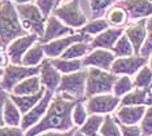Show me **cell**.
Returning a JSON list of instances; mask_svg holds the SVG:
<instances>
[{"label": "cell", "mask_w": 152, "mask_h": 136, "mask_svg": "<svg viewBox=\"0 0 152 136\" xmlns=\"http://www.w3.org/2000/svg\"><path fill=\"white\" fill-rule=\"evenodd\" d=\"M120 97L115 96L110 92L86 97L83 104L88 114H103V116H105V114H112L120 106Z\"/></svg>", "instance_id": "8"}, {"label": "cell", "mask_w": 152, "mask_h": 136, "mask_svg": "<svg viewBox=\"0 0 152 136\" xmlns=\"http://www.w3.org/2000/svg\"><path fill=\"white\" fill-rule=\"evenodd\" d=\"M39 40V36L37 34H26L23 36H20L8 44L7 55L9 57V62L15 65H22V57L27 52L30 47Z\"/></svg>", "instance_id": "12"}, {"label": "cell", "mask_w": 152, "mask_h": 136, "mask_svg": "<svg viewBox=\"0 0 152 136\" xmlns=\"http://www.w3.org/2000/svg\"><path fill=\"white\" fill-rule=\"evenodd\" d=\"M148 58H144L139 55L126 56V57H116L110 66V73L115 75H134L142 66L147 64Z\"/></svg>", "instance_id": "11"}, {"label": "cell", "mask_w": 152, "mask_h": 136, "mask_svg": "<svg viewBox=\"0 0 152 136\" xmlns=\"http://www.w3.org/2000/svg\"><path fill=\"white\" fill-rule=\"evenodd\" d=\"M120 5L126 10L131 20L147 18L152 16V3L150 0H120Z\"/></svg>", "instance_id": "18"}, {"label": "cell", "mask_w": 152, "mask_h": 136, "mask_svg": "<svg viewBox=\"0 0 152 136\" xmlns=\"http://www.w3.org/2000/svg\"><path fill=\"white\" fill-rule=\"evenodd\" d=\"M33 75H39V65L38 66H25L9 64L4 68V73L0 79V87L7 92H11L17 83Z\"/></svg>", "instance_id": "7"}, {"label": "cell", "mask_w": 152, "mask_h": 136, "mask_svg": "<svg viewBox=\"0 0 152 136\" xmlns=\"http://www.w3.org/2000/svg\"><path fill=\"white\" fill-rule=\"evenodd\" d=\"M103 122H104L103 114H88L86 122L81 127H78V130L86 136H96L99 134Z\"/></svg>", "instance_id": "26"}, {"label": "cell", "mask_w": 152, "mask_h": 136, "mask_svg": "<svg viewBox=\"0 0 152 136\" xmlns=\"http://www.w3.org/2000/svg\"><path fill=\"white\" fill-rule=\"evenodd\" d=\"M150 1H151V3H152V0H150Z\"/></svg>", "instance_id": "49"}, {"label": "cell", "mask_w": 152, "mask_h": 136, "mask_svg": "<svg viewBox=\"0 0 152 136\" xmlns=\"http://www.w3.org/2000/svg\"><path fill=\"white\" fill-rule=\"evenodd\" d=\"M44 58V49H43V43L39 40L34 43L31 47L27 49V52L22 57V65L25 66H38Z\"/></svg>", "instance_id": "25"}, {"label": "cell", "mask_w": 152, "mask_h": 136, "mask_svg": "<svg viewBox=\"0 0 152 136\" xmlns=\"http://www.w3.org/2000/svg\"><path fill=\"white\" fill-rule=\"evenodd\" d=\"M96 136H102V135H100V134H98V135H96Z\"/></svg>", "instance_id": "48"}, {"label": "cell", "mask_w": 152, "mask_h": 136, "mask_svg": "<svg viewBox=\"0 0 152 136\" xmlns=\"http://www.w3.org/2000/svg\"><path fill=\"white\" fill-rule=\"evenodd\" d=\"M3 119H4V124L7 126H16L20 127L22 119V113L17 108V105L8 97L4 104V110H3Z\"/></svg>", "instance_id": "23"}, {"label": "cell", "mask_w": 152, "mask_h": 136, "mask_svg": "<svg viewBox=\"0 0 152 136\" xmlns=\"http://www.w3.org/2000/svg\"><path fill=\"white\" fill-rule=\"evenodd\" d=\"M120 105H152V89L150 88H135L121 97Z\"/></svg>", "instance_id": "20"}, {"label": "cell", "mask_w": 152, "mask_h": 136, "mask_svg": "<svg viewBox=\"0 0 152 136\" xmlns=\"http://www.w3.org/2000/svg\"><path fill=\"white\" fill-rule=\"evenodd\" d=\"M83 101L85 100L78 101V103L73 106V110H72V121H73L75 127H81L88 117V111L86 109Z\"/></svg>", "instance_id": "34"}, {"label": "cell", "mask_w": 152, "mask_h": 136, "mask_svg": "<svg viewBox=\"0 0 152 136\" xmlns=\"http://www.w3.org/2000/svg\"><path fill=\"white\" fill-rule=\"evenodd\" d=\"M16 10L18 13V18L22 27L27 33L37 34L38 36H42L46 26V17L35 4L23 3V4H16Z\"/></svg>", "instance_id": "4"}, {"label": "cell", "mask_w": 152, "mask_h": 136, "mask_svg": "<svg viewBox=\"0 0 152 136\" xmlns=\"http://www.w3.org/2000/svg\"><path fill=\"white\" fill-rule=\"evenodd\" d=\"M116 0H90V8H91L92 17H99L108 9Z\"/></svg>", "instance_id": "37"}, {"label": "cell", "mask_w": 152, "mask_h": 136, "mask_svg": "<svg viewBox=\"0 0 152 136\" xmlns=\"http://www.w3.org/2000/svg\"><path fill=\"white\" fill-rule=\"evenodd\" d=\"M88 40H90V35L81 34V33L57 38V39H53V40L48 41V43L43 44L44 55H46L48 58L60 57V56L68 49V47H70L73 43H77V41H88Z\"/></svg>", "instance_id": "9"}, {"label": "cell", "mask_w": 152, "mask_h": 136, "mask_svg": "<svg viewBox=\"0 0 152 136\" xmlns=\"http://www.w3.org/2000/svg\"><path fill=\"white\" fill-rule=\"evenodd\" d=\"M29 34L18 18L16 7L9 0H1L0 4V44L8 45L20 36Z\"/></svg>", "instance_id": "2"}, {"label": "cell", "mask_w": 152, "mask_h": 136, "mask_svg": "<svg viewBox=\"0 0 152 136\" xmlns=\"http://www.w3.org/2000/svg\"><path fill=\"white\" fill-rule=\"evenodd\" d=\"M134 88V84H133V81L129 75H118L113 84V88H112V93L117 97H122L125 96L126 93H129L131 89Z\"/></svg>", "instance_id": "29"}, {"label": "cell", "mask_w": 152, "mask_h": 136, "mask_svg": "<svg viewBox=\"0 0 152 136\" xmlns=\"http://www.w3.org/2000/svg\"><path fill=\"white\" fill-rule=\"evenodd\" d=\"M61 74L60 71L57 70L55 66L51 64L50 58L47 60H43L39 65V79L40 83H42L43 87H46L47 89L52 91V92H56L58 84H60L61 81Z\"/></svg>", "instance_id": "16"}, {"label": "cell", "mask_w": 152, "mask_h": 136, "mask_svg": "<svg viewBox=\"0 0 152 136\" xmlns=\"http://www.w3.org/2000/svg\"><path fill=\"white\" fill-rule=\"evenodd\" d=\"M86 78H87V69H81L70 74H63L56 92L65 93L75 100H85Z\"/></svg>", "instance_id": "5"}, {"label": "cell", "mask_w": 152, "mask_h": 136, "mask_svg": "<svg viewBox=\"0 0 152 136\" xmlns=\"http://www.w3.org/2000/svg\"><path fill=\"white\" fill-rule=\"evenodd\" d=\"M78 127H73L68 131H57V130H48L44 132H40L37 136H74V132Z\"/></svg>", "instance_id": "41"}, {"label": "cell", "mask_w": 152, "mask_h": 136, "mask_svg": "<svg viewBox=\"0 0 152 136\" xmlns=\"http://www.w3.org/2000/svg\"><path fill=\"white\" fill-rule=\"evenodd\" d=\"M99 134L102 136H122L120 131L118 122L116 121L113 114H105L104 116V122L100 127Z\"/></svg>", "instance_id": "30"}, {"label": "cell", "mask_w": 152, "mask_h": 136, "mask_svg": "<svg viewBox=\"0 0 152 136\" xmlns=\"http://www.w3.org/2000/svg\"><path fill=\"white\" fill-rule=\"evenodd\" d=\"M9 97V92H7L5 89H3L0 87V127L4 126V119H3V110H4V104L7 99Z\"/></svg>", "instance_id": "42"}, {"label": "cell", "mask_w": 152, "mask_h": 136, "mask_svg": "<svg viewBox=\"0 0 152 136\" xmlns=\"http://www.w3.org/2000/svg\"><path fill=\"white\" fill-rule=\"evenodd\" d=\"M9 1H15L16 4H23V3H30L31 0H9Z\"/></svg>", "instance_id": "43"}, {"label": "cell", "mask_w": 152, "mask_h": 136, "mask_svg": "<svg viewBox=\"0 0 152 136\" xmlns=\"http://www.w3.org/2000/svg\"><path fill=\"white\" fill-rule=\"evenodd\" d=\"M35 5L39 8L42 15L47 18L51 15V12L55 9V7H56V1L55 0H35Z\"/></svg>", "instance_id": "38"}, {"label": "cell", "mask_w": 152, "mask_h": 136, "mask_svg": "<svg viewBox=\"0 0 152 136\" xmlns=\"http://www.w3.org/2000/svg\"><path fill=\"white\" fill-rule=\"evenodd\" d=\"M127 13L126 10L122 8L121 5H115L112 7L108 12H107V22L109 25L115 26V27H122V25L126 22L127 20Z\"/></svg>", "instance_id": "28"}, {"label": "cell", "mask_w": 152, "mask_h": 136, "mask_svg": "<svg viewBox=\"0 0 152 136\" xmlns=\"http://www.w3.org/2000/svg\"><path fill=\"white\" fill-rule=\"evenodd\" d=\"M3 73H4V69H0V76L3 75Z\"/></svg>", "instance_id": "47"}, {"label": "cell", "mask_w": 152, "mask_h": 136, "mask_svg": "<svg viewBox=\"0 0 152 136\" xmlns=\"http://www.w3.org/2000/svg\"><path fill=\"white\" fill-rule=\"evenodd\" d=\"M44 92H46V87H42L37 93H33V95H23V96H17L13 95V93H9V97L13 103L17 105V108L20 109V111L22 113V116L25 113H27L33 106H35L39 100L43 97Z\"/></svg>", "instance_id": "21"}, {"label": "cell", "mask_w": 152, "mask_h": 136, "mask_svg": "<svg viewBox=\"0 0 152 136\" xmlns=\"http://www.w3.org/2000/svg\"><path fill=\"white\" fill-rule=\"evenodd\" d=\"M146 23H147V18H140V20L135 21V22L130 23V25L124 30V34L129 38L135 55H139L142 44H143L144 40H146V36H147Z\"/></svg>", "instance_id": "17"}, {"label": "cell", "mask_w": 152, "mask_h": 136, "mask_svg": "<svg viewBox=\"0 0 152 136\" xmlns=\"http://www.w3.org/2000/svg\"><path fill=\"white\" fill-rule=\"evenodd\" d=\"M146 26H147V36H146L144 43L140 47L139 56H142L144 58H148L152 53V16L147 18Z\"/></svg>", "instance_id": "35"}, {"label": "cell", "mask_w": 152, "mask_h": 136, "mask_svg": "<svg viewBox=\"0 0 152 136\" xmlns=\"http://www.w3.org/2000/svg\"><path fill=\"white\" fill-rule=\"evenodd\" d=\"M53 16L72 29L82 27L87 22V17L79 8V0H63L53 9Z\"/></svg>", "instance_id": "6"}, {"label": "cell", "mask_w": 152, "mask_h": 136, "mask_svg": "<svg viewBox=\"0 0 152 136\" xmlns=\"http://www.w3.org/2000/svg\"><path fill=\"white\" fill-rule=\"evenodd\" d=\"M88 51H91L88 41H77V43L72 44L70 47H68V49L60 57L68 58V60H72V58H82L88 53Z\"/></svg>", "instance_id": "27"}, {"label": "cell", "mask_w": 152, "mask_h": 136, "mask_svg": "<svg viewBox=\"0 0 152 136\" xmlns=\"http://www.w3.org/2000/svg\"><path fill=\"white\" fill-rule=\"evenodd\" d=\"M42 87L43 86L40 83L39 75H33V76L23 79L20 83H17L9 93H13V95H17V96L33 95V93H37Z\"/></svg>", "instance_id": "22"}, {"label": "cell", "mask_w": 152, "mask_h": 136, "mask_svg": "<svg viewBox=\"0 0 152 136\" xmlns=\"http://www.w3.org/2000/svg\"><path fill=\"white\" fill-rule=\"evenodd\" d=\"M134 88H150L152 86V70L150 66H142L133 81Z\"/></svg>", "instance_id": "32"}, {"label": "cell", "mask_w": 152, "mask_h": 136, "mask_svg": "<svg viewBox=\"0 0 152 136\" xmlns=\"http://www.w3.org/2000/svg\"><path fill=\"white\" fill-rule=\"evenodd\" d=\"M108 27H109V23L107 22V20L98 18V20H92L91 22H86L85 25L81 27L79 33L86 34V35H98V34L107 30Z\"/></svg>", "instance_id": "33"}, {"label": "cell", "mask_w": 152, "mask_h": 136, "mask_svg": "<svg viewBox=\"0 0 152 136\" xmlns=\"http://www.w3.org/2000/svg\"><path fill=\"white\" fill-rule=\"evenodd\" d=\"M112 52L116 55V57H126V56H133L134 53V48L131 45L129 38H127L125 34H122L117 41L115 43L112 48Z\"/></svg>", "instance_id": "31"}, {"label": "cell", "mask_w": 152, "mask_h": 136, "mask_svg": "<svg viewBox=\"0 0 152 136\" xmlns=\"http://www.w3.org/2000/svg\"><path fill=\"white\" fill-rule=\"evenodd\" d=\"M50 61L61 74H70V73L78 71L83 68L81 58H72V60H68V58L55 57V58H50Z\"/></svg>", "instance_id": "24"}, {"label": "cell", "mask_w": 152, "mask_h": 136, "mask_svg": "<svg viewBox=\"0 0 152 136\" xmlns=\"http://www.w3.org/2000/svg\"><path fill=\"white\" fill-rule=\"evenodd\" d=\"M55 1H56V7H57V5L61 3V1H63V0H55Z\"/></svg>", "instance_id": "46"}, {"label": "cell", "mask_w": 152, "mask_h": 136, "mask_svg": "<svg viewBox=\"0 0 152 136\" xmlns=\"http://www.w3.org/2000/svg\"><path fill=\"white\" fill-rule=\"evenodd\" d=\"M118 75H115L108 70L99 68H87V78H86V97L110 93Z\"/></svg>", "instance_id": "3"}, {"label": "cell", "mask_w": 152, "mask_h": 136, "mask_svg": "<svg viewBox=\"0 0 152 136\" xmlns=\"http://www.w3.org/2000/svg\"><path fill=\"white\" fill-rule=\"evenodd\" d=\"M73 34V29L66 26L65 23H63L56 16H48L46 20V26H44V33L43 35L39 38L40 43H48V41L57 39V38L65 36V35H70Z\"/></svg>", "instance_id": "14"}, {"label": "cell", "mask_w": 152, "mask_h": 136, "mask_svg": "<svg viewBox=\"0 0 152 136\" xmlns=\"http://www.w3.org/2000/svg\"><path fill=\"white\" fill-rule=\"evenodd\" d=\"M74 136H86V135H85V134H82V132L77 128V130H75V132H74Z\"/></svg>", "instance_id": "44"}, {"label": "cell", "mask_w": 152, "mask_h": 136, "mask_svg": "<svg viewBox=\"0 0 152 136\" xmlns=\"http://www.w3.org/2000/svg\"><path fill=\"white\" fill-rule=\"evenodd\" d=\"M116 58V55L110 49H104V48H95L83 57L82 65L85 68H99L103 70H110L113 61Z\"/></svg>", "instance_id": "13"}, {"label": "cell", "mask_w": 152, "mask_h": 136, "mask_svg": "<svg viewBox=\"0 0 152 136\" xmlns=\"http://www.w3.org/2000/svg\"><path fill=\"white\" fill-rule=\"evenodd\" d=\"M146 111L143 105H120L113 111L116 121L122 124H138L142 121Z\"/></svg>", "instance_id": "15"}, {"label": "cell", "mask_w": 152, "mask_h": 136, "mask_svg": "<svg viewBox=\"0 0 152 136\" xmlns=\"http://www.w3.org/2000/svg\"><path fill=\"white\" fill-rule=\"evenodd\" d=\"M122 136H142L140 127L138 124H122L118 123Z\"/></svg>", "instance_id": "39"}, {"label": "cell", "mask_w": 152, "mask_h": 136, "mask_svg": "<svg viewBox=\"0 0 152 136\" xmlns=\"http://www.w3.org/2000/svg\"><path fill=\"white\" fill-rule=\"evenodd\" d=\"M78 101L81 100H75L65 93L55 92L46 114L35 126L25 132V136H37L40 132L48 130L68 131L75 127L72 121V110Z\"/></svg>", "instance_id": "1"}, {"label": "cell", "mask_w": 152, "mask_h": 136, "mask_svg": "<svg viewBox=\"0 0 152 136\" xmlns=\"http://www.w3.org/2000/svg\"><path fill=\"white\" fill-rule=\"evenodd\" d=\"M53 95H55V92L46 88V92H44L42 99L39 100V103H38L35 106H33L27 113H25L22 116L20 127H21L25 132L29 130V128H31L33 126H35L38 122L43 118V116L46 114V111L48 109V106H50V103L52 101Z\"/></svg>", "instance_id": "10"}, {"label": "cell", "mask_w": 152, "mask_h": 136, "mask_svg": "<svg viewBox=\"0 0 152 136\" xmlns=\"http://www.w3.org/2000/svg\"><path fill=\"white\" fill-rule=\"evenodd\" d=\"M139 123L142 136H152V105L146 108L144 116Z\"/></svg>", "instance_id": "36"}, {"label": "cell", "mask_w": 152, "mask_h": 136, "mask_svg": "<svg viewBox=\"0 0 152 136\" xmlns=\"http://www.w3.org/2000/svg\"><path fill=\"white\" fill-rule=\"evenodd\" d=\"M148 58H150V68H151V70H152V53H151V56Z\"/></svg>", "instance_id": "45"}, {"label": "cell", "mask_w": 152, "mask_h": 136, "mask_svg": "<svg viewBox=\"0 0 152 136\" xmlns=\"http://www.w3.org/2000/svg\"><path fill=\"white\" fill-rule=\"evenodd\" d=\"M124 34L122 27H108L103 33L98 34L94 39L90 41V47L91 49L95 48H104V49H110L112 51L113 45L117 41V39Z\"/></svg>", "instance_id": "19"}, {"label": "cell", "mask_w": 152, "mask_h": 136, "mask_svg": "<svg viewBox=\"0 0 152 136\" xmlns=\"http://www.w3.org/2000/svg\"><path fill=\"white\" fill-rule=\"evenodd\" d=\"M0 136H25V131L21 127L4 124L0 127Z\"/></svg>", "instance_id": "40"}]
</instances>
